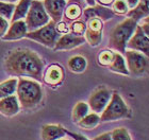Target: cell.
<instances>
[{"mask_svg":"<svg viewBox=\"0 0 149 140\" xmlns=\"http://www.w3.org/2000/svg\"><path fill=\"white\" fill-rule=\"evenodd\" d=\"M124 54L126 55V65L130 75L137 78L148 71V56L134 50H126Z\"/></svg>","mask_w":149,"mask_h":140,"instance_id":"52a82bcc","label":"cell"},{"mask_svg":"<svg viewBox=\"0 0 149 140\" xmlns=\"http://www.w3.org/2000/svg\"><path fill=\"white\" fill-rule=\"evenodd\" d=\"M66 135H69L74 140H88L85 136H83V135H81V134H78V133H72V132L67 131V134Z\"/></svg>","mask_w":149,"mask_h":140,"instance_id":"d6a6232c","label":"cell"},{"mask_svg":"<svg viewBox=\"0 0 149 140\" xmlns=\"http://www.w3.org/2000/svg\"><path fill=\"white\" fill-rule=\"evenodd\" d=\"M112 4H113L114 13H117V14H127L128 13V6L125 0H114V2Z\"/></svg>","mask_w":149,"mask_h":140,"instance_id":"f546056e","label":"cell"},{"mask_svg":"<svg viewBox=\"0 0 149 140\" xmlns=\"http://www.w3.org/2000/svg\"><path fill=\"white\" fill-rule=\"evenodd\" d=\"M9 27H10L9 20H6V18L0 17V37H2L3 35L6 34Z\"/></svg>","mask_w":149,"mask_h":140,"instance_id":"1f68e13d","label":"cell"},{"mask_svg":"<svg viewBox=\"0 0 149 140\" xmlns=\"http://www.w3.org/2000/svg\"><path fill=\"white\" fill-rule=\"evenodd\" d=\"M0 1H3V2H12V3H14V2H17L18 0H0Z\"/></svg>","mask_w":149,"mask_h":140,"instance_id":"74e56055","label":"cell"},{"mask_svg":"<svg viewBox=\"0 0 149 140\" xmlns=\"http://www.w3.org/2000/svg\"><path fill=\"white\" fill-rule=\"evenodd\" d=\"M82 12H83V9H82L80 0H69L68 3L65 6L64 13H63L65 22L72 23L74 20H78L82 15Z\"/></svg>","mask_w":149,"mask_h":140,"instance_id":"ac0fdd59","label":"cell"},{"mask_svg":"<svg viewBox=\"0 0 149 140\" xmlns=\"http://www.w3.org/2000/svg\"><path fill=\"white\" fill-rule=\"evenodd\" d=\"M90 112V107H88V104L85 102H78L76 105H74V109H72V121L78 123L81 119L83 118L84 116H86Z\"/></svg>","mask_w":149,"mask_h":140,"instance_id":"d4e9b609","label":"cell"},{"mask_svg":"<svg viewBox=\"0 0 149 140\" xmlns=\"http://www.w3.org/2000/svg\"><path fill=\"white\" fill-rule=\"evenodd\" d=\"M44 82L50 86H58L64 80V70L63 67L59 64H52L45 70L43 74Z\"/></svg>","mask_w":149,"mask_h":140,"instance_id":"4fadbf2b","label":"cell"},{"mask_svg":"<svg viewBox=\"0 0 149 140\" xmlns=\"http://www.w3.org/2000/svg\"><path fill=\"white\" fill-rule=\"evenodd\" d=\"M45 63L36 52L27 48L11 50L4 61L8 74L18 78H31L40 82L43 79Z\"/></svg>","mask_w":149,"mask_h":140,"instance_id":"6da1fadb","label":"cell"},{"mask_svg":"<svg viewBox=\"0 0 149 140\" xmlns=\"http://www.w3.org/2000/svg\"><path fill=\"white\" fill-rule=\"evenodd\" d=\"M43 6L52 21L58 23L62 20L66 0H43Z\"/></svg>","mask_w":149,"mask_h":140,"instance_id":"8fae6325","label":"cell"},{"mask_svg":"<svg viewBox=\"0 0 149 140\" xmlns=\"http://www.w3.org/2000/svg\"><path fill=\"white\" fill-rule=\"evenodd\" d=\"M103 22L99 18H91L86 21L84 38L92 47L99 46L102 41Z\"/></svg>","mask_w":149,"mask_h":140,"instance_id":"9c48e42d","label":"cell"},{"mask_svg":"<svg viewBox=\"0 0 149 140\" xmlns=\"http://www.w3.org/2000/svg\"><path fill=\"white\" fill-rule=\"evenodd\" d=\"M82 14H83L84 17V21H87L91 18H99L101 20H109V19L113 18V16H114L113 11L102 6H90V8L84 10V12H82Z\"/></svg>","mask_w":149,"mask_h":140,"instance_id":"9a60e30c","label":"cell"},{"mask_svg":"<svg viewBox=\"0 0 149 140\" xmlns=\"http://www.w3.org/2000/svg\"><path fill=\"white\" fill-rule=\"evenodd\" d=\"M97 1L99 2L100 6H111L112 3L114 2V0H97Z\"/></svg>","mask_w":149,"mask_h":140,"instance_id":"d590c367","label":"cell"},{"mask_svg":"<svg viewBox=\"0 0 149 140\" xmlns=\"http://www.w3.org/2000/svg\"><path fill=\"white\" fill-rule=\"evenodd\" d=\"M56 22L50 20L48 23L43 26L42 28L34 30V31L28 32L26 34V37L32 41H35L48 48H52L56 45V41L59 39L60 35L56 29Z\"/></svg>","mask_w":149,"mask_h":140,"instance_id":"8992f818","label":"cell"},{"mask_svg":"<svg viewBox=\"0 0 149 140\" xmlns=\"http://www.w3.org/2000/svg\"><path fill=\"white\" fill-rule=\"evenodd\" d=\"M129 116H130V109L127 104L125 103L117 91H113L109 103L107 104L101 112V116L99 117L101 122H111L127 118Z\"/></svg>","mask_w":149,"mask_h":140,"instance_id":"277c9868","label":"cell"},{"mask_svg":"<svg viewBox=\"0 0 149 140\" xmlns=\"http://www.w3.org/2000/svg\"><path fill=\"white\" fill-rule=\"evenodd\" d=\"M92 140H112L111 133H103V134L96 136V137L93 138Z\"/></svg>","mask_w":149,"mask_h":140,"instance_id":"836d02e7","label":"cell"},{"mask_svg":"<svg viewBox=\"0 0 149 140\" xmlns=\"http://www.w3.org/2000/svg\"><path fill=\"white\" fill-rule=\"evenodd\" d=\"M125 2H126V4H127L128 10H132L137 6L139 0H125Z\"/></svg>","mask_w":149,"mask_h":140,"instance_id":"e575fe53","label":"cell"},{"mask_svg":"<svg viewBox=\"0 0 149 140\" xmlns=\"http://www.w3.org/2000/svg\"><path fill=\"white\" fill-rule=\"evenodd\" d=\"M114 54L115 52H113L112 50H103L99 53L98 55V64L100 66H103V67H109L111 65V63L113 62L114 59Z\"/></svg>","mask_w":149,"mask_h":140,"instance_id":"484cf974","label":"cell"},{"mask_svg":"<svg viewBox=\"0 0 149 140\" xmlns=\"http://www.w3.org/2000/svg\"><path fill=\"white\" fill-rule=\"evenodd\" d=\"M31 2L32 0H18L17 4L15 6L14 12H13L11 22H14L16 20H20V19L25 18L29 11V8L31 6Z\"/></svg>","mask_w":149,"mask_h":140,"instance_id":"ffe728a7","label":"cell"},{"mask_svg":"<svg viewBox=\"0 0 149 140\" xmlns=\"http://www.w3.org/2000/svg\"><path fill=\"white\" fill-rule=\"evenodd\" d=\"M108 68L113 72H116V73H120V74L124 75H129V71L127 69V65H126V61L120 53H116L114 54V59L113 62L111 63V65L108 67Z\"/></svg>","mask_w":149,"mask_h":140,"instance_id":"7402d4cb","label":"cell"},{"mask_svg":"<svg viewBox=\"0 0 149 140\" xmlns=\"http://www.w3.org/2000/svg\"><path fill=\"white\" fill-rule=\"evenodd\" d=\"M112 140H132L129 132L125 128H117L111 132Z\"/></svg>","mask_w":149,"mask_h":140,"instance_id":"83f0119b","label":"cell"},{"mask_svg":"<svg viewBox=\"0 0 149 140\" xmlns=\"http://www.w3.org/2000/svg\"><path fill=\"white\" fill-rule=\"evenodd\" d=\"M100 123V117L96 112H92V114H87L86 116H84L83 118L81 119L80 121L78 122V125L82 128L85 130H93Z\"/></svg>","mask_w":149,"mask_h":140,"instance_id":"cb8c5ba5","label":"cell"},{"mask_svg":"<svg viewBox=\"0 0 149 140\" xmlns=\"http://www.w3.org/2000/svg\"><path fill=\"white\" fill-rule=\"evenodd\" d=\"M85 28H86V23L84 21H81V20H74L70 23V27H69V33L74 35H81L84 34L85 32Z\"/></svg>","mask_w":149,"mask_h":140,"instance_id":"f1b7e54d","label":"cell"},{"mask_svg":"<svg viewBox=\"0 0 149 140\" xmlns=\"http://www.w3.org/2000/svg\"><path fill=\"white\" fill-rule=\"evenodd\" d=\"M148 1L149 0H139L137 6L134 9L128 11L127 16L135 21H139L140 19L148 17Z\"/></svg>","mask_w":149,"mask_h":140,"instance_id":"d6986e66","label":"cell"},{"mask_svg":"<svg viewBox=\"0 0 149 140\" xmlns=\"http://www.w3.org/2000/svg\"><path fill=\"white\" fill-rule=\"evenodd\" d=\"M58 140H66V139H63V138H61V139H58Z\"/></svg>","mask_w":149,"mask_h":140,"instance_id":"f35d334b","label":"cell"},{"mask_svg":"<svg viewBox=\"0 0 149 140\" xmlns=\"http://www.w3.org/2000/svg\"><path fill=\"white\" fill-rule=\"evenodd\" d=\"M85 1H86V3L88 6H95V0H85Z\"/></svg>","mask_w":149,"mask_h":140,"instance_id":"8d00e7d4","label":"cell"},{"mask_svg":"<svg viewBox=\"0 0 149 140\" xmlns=\"http://www.w3.org/2000/svg\"><path fill=\"white\" fill-rule=\"evenodd\" d=\"M85 43V38L83 35H74L72 33H66L63 34L62 36H60L59 39L56 41V45L53 47L54 51L58 50H70L74 48L81 46L82 44Z\"/></svg>","mask_w":149,"mask_h":140,"instance_id":"7c38bea8","label":"cell"},{"mask_svg":"<svg viewBox=\"0 0 149 140\" xmlns=\"http://www.w3.org/2000/svg\"><path fill=\"white\" fill-rule=\"evenodd\" d=\"M15 9V4L12 2H3L0 1V17L6 18V20L12 18L13 12Z\"/></svg>","mask_w":149,"mask_h":140,"instance_id":"4316f807","label":"cell"},{"mask_svg":"<svg viewBox=\"0 0 149 140\" xmlns=\"http://www.w3.org/2000/svg\"><path fill=\"white\" fill-rule=\"evenodd\" d=\"M56 29L59 34H66V33H69V28L66 22L60 21L56 25Z\"/></svg>","mask_w":149,"mask_h":140,"instance_id":"4dcf8cb0","label":"cell"},{"mask_svg":"<svg viewBox=\"0 0 149 140\" xmlns=\"http://www.w3.org/2000/svg\"><path fill=\"white\" fill-rule=\"evenodd\" d=\"M25 18L28 32L42 28L43 26L50 21V17L44 9L43 1L40 0H32L31 6L29 8V11Z\"/></svg>","mask_w":149,"mask_h":140,"instance_id":"5b68a950","label":"cell"},{"mask_svg":"<svg viewBox=\"0 0 149 140\" xmlns=\"http://www.w3.org/2000/svg\"><path fill=\"white\" fill-rule=\"evenodd\" d=\"M126 48L143 53L144 55H149V37L142 30L141 26L137 25L134 33L127 43Z\"/></svg>","mask_w":149,"mask_h":140,"instance_id":"30bf717a","label":"cell"},{"mask_svg":"<svg viewBox=\"0 0 149 140\" xmlns=\"http://www.w3.org/2000/svg\"><path fill=\"white\" fill-rule=\"evenodd\" d=\"M112 92L113 91L106 86H99L91 93L87 104L88 107L92 109V112L101 114L111 99Z\"/></svg>","mask_w":149,"mask_h":140,"instance_id":"ba28073f","label":"cell"},{"mask_svg":"<svg viewBox=\"0 0 149 140\" xmlns=\"http://www.w3.org/2000/svg\"><path fill=\"white\" fill-rule=\"evenodd\" d=\"M20 109V105L16 94L6 97L0 99V114L6 117H12L17 115Z\"/></svg>","mask_w":149,"mask_h":140,"instance_id":"2e32d148","label":"cell"},{"mask_svg":"<svg viewBox=\"0 0 149 140\" xmlns=\"http://www.w3.org/2000/svg\"><path fill=\"white\" fill-rule=\"evenodd\" d=\"M17 81H18V79L13 78L0 83V99L15 94L16 87H17Z\"/></svg>","mask_w":149,"mask_h":140,"instance_id":"603a6c76","label":"cell"},{"mask_svg":"<svg viewBox=\"0 0 149 140\" xmlns=\"http://www.w3.org/2000/svg\"><path fill=\"white\" fill-rule=\"evenodd\" d=\"M136 26L137 21L129 17L123 20L117 26H115L110 32L109 44H108L110 49L115 50L120 54L125 53L128 41L134 33Z\"/></svg>","mask_w":149,"mask_h":140,"instance_id":"3957f363","label":"cell"},{"mask_svg":"<svg viewBox=\"0 0 149 140\" xmlns=\"http://www.w3.org/2000/svg\"><path fill=\"white\" fill-rule=\"evenodd\" d=\"M67 130L61 124H46L42 128L40 136L43 140H58L65 137Z\"/></svg>","mask_w":149,"mask_h":140,"instance_id":"e0dca14e","label":"cell"},{"mask_svg":"<svg viewBox=\"0 0 149 140\" xmlns=\"http://www.w3.org/2000/svg\"><path fill=\"white\" fill-rule=\"evenodd\" d=\"M16 97L20 107L25 109L34 108L43 100V88L35 80L19 78L16 87Z\"/></svg>","mask_w":149,"mask_h":140,"instance_id":"7a4b0ae2","label":"cell"},{"mask_svg":"<svg viewBox=\"0 0 149 140\" xmlns=\"http://www.w3.org/2000/svg\"><path fill=\"white\" fill-rule=\"evenodd\" d=\"M27 33H28V30H27L25 20L20 19V20L11 22L6 33L1 38L3 41H18V39L26 37Z\"/></svg>","mask_w":149,"mask_h":140,"instance_id":"5bb4252c","label":"cell"},{"mask_svg":"<svg viewBox=\"0 0 149 140\" xmlns=\"http://www.w3.org/2000/svg\"><path fill=\"white\" fill-rule=\"evenodd\" d=\"M86 59L81 55L72 56L68 59V63H67L68 69L72 72H74V73H82V72H84L85 69H86Z\"/></svg>","mask_w":149,"mask_h":140,"instance_id":"44dd1931","label":"cell"}]
</instances>
